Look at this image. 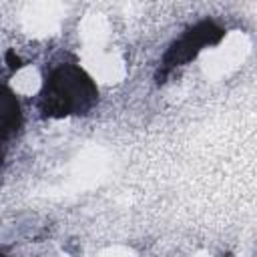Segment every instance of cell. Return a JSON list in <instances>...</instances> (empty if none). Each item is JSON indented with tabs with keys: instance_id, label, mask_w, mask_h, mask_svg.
Listing matches in <instances>:
<instances>
[{
	"instance_id": "obj_1",
	"label": "cell",
	"mask_w": 257,
	"mask_h": 257,
	"mask_svg": "<svg viewBox=\"0 0 257 257\" xmlns=\"http://www.w3.org/2000/svg\"><path fill=\"white\" fill-rule=\"evenodd\" d=\"M96 104L98 88L76 62H60L44 76V84L38 94V108L42 116L64 118L90 114Z\"/></svg>"
},
{
	"instance_id": "obj_2",
	"label": "cell",
	"mask_w": 257,
	"mask_h": 257,
	"mask_svg": "<svg viewBox=\"0 0 257 257\" xmlns=\"http://www.w3.org/2000/svg\"><path fill=\"white\" fill-rule=\"evenodd\" d=\"M223 34H225V30L219 28L217 24H213L211 20H203V22H199L197 26L189 28L177 42L171 44V48H169L167 54L163 56L161 70H159V74H157V80H159V82H165V76H167L173 68H177V66L185 64V62H189L191 58H195L203 46H207V44H217V42L223 38Z\"/></svg>"
}]
</instances>
